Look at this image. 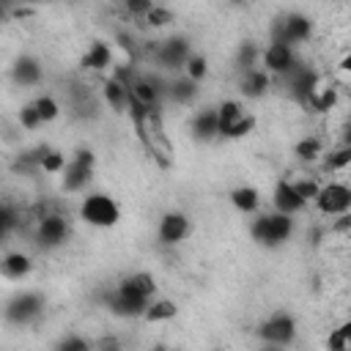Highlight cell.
Here are the masks:
<instances>
[{"instance_id":"1","label":"cell","mask_w":351,"mask_h":351,"mask_svg":"<svg viewBox=\"0 0 351 351\" xmlns=\"http://www.w3.org/2000/svg\"><path fill=\"white\" fill-rule=\"evenodd\" d=\"M296 233V217L291 214H282V211H258L252 214V222H250V236L255 244L266 247V250H280L285 247Z\"/></svg>"},{"instance_id":"2","label":"cell","mask_w":351,"mask_h":351,"mask_svg":"<svg viewBox=\"0 0 351 351\" xmlns=\"http://www.w3.org/2000/svg\"><path fill=\"white\" fill-rule=\"evenodd\" d=\"M80 219L90 228H115L121 222V206L107 192H85L80 200Z\"/></svg>"},{"instance_id":"3","label":"cell","mask_w":351,"mask_h":351,"mask_svg":"<svg viewBox=\"0 0 351 351\" xmlns=\"http://www.w3.org/2000/svg\"><path fill=\"white\" fill-rule=\"evenodd\" d=\"M93 173H96V154L90 148H77L66 159V167L60 170V189L69 195L85 192L88 184L93 181Z\"/></svg>"},{"instance_id":"4","label":"cell","mask_w":351,"mask_h":351,"mask_svg":"<svg viewBox=\"0 0 351 351\" xmlns=\"http://www.w3.org/2000/svg\"><path fill=\"white\" fill-rule=\"evenodd\" d=\"M44 315V296L38 291H19L3 304V318L14 326H30Z\"/></svg>"},{"instance_id":"5","label":"cell","mask_w":351,"mask_h":351,"mask_svg":"<svg viewBox=\"0 0 351 351\" xmlns=\"http://www.w3.org/2000/svg\"><path fill=\"white\" fill-rule=\"evenodd\" d=\"M313 203H315L318 214H324L329 219L332 217H340V214H348L351 211V186L346 181L332 178V181H326V184L318 186Z\"/></svg>"},{"instance_id":"6","label":"cell","mask_w":351,"mask_h":351,"mask_svg":"<svg viewBox=\"0 0 351 351\" xmlns=\"http://www.w3.org/2000/svg\"><path fill=\"white\" fill-rule=\"evenodd\" d=\"M69 236H71V225H69V217L66 214H60V211H44L38 217L33 239H36V244L41 250H58V247H63L69 241Z\"/></svg>"},{"instance_id":"7","label":"cell","mask_w":351,"mask_h":351,"mask_svg":"<svg viewBox=\"0 0 351 351\" xmlns=\"http://www.w3.org/2000/svg\"><path fill=\"white\" fill-rule=\"evenodd\" d=\"M255 332H258V337H261L266 346H277V348H282V346H291V343L296 340L299 326H296V318H293L291 313L277 310V313L266 315V318L258 324Z\"/></svg>"},{"instance_id":"8","label":"cell","mask_w":351,"mask_h":351,"mask_svg":"<svg viewBox=\"0 0 351 351\" xmlns=\"http://www.w3.org/2000/svg\"><path fill=\"white\" fill-rule=\"evenodd\" d=\"M310 36H313V19H310L307 14H302V11H288V14H282V16L274 22V27H271V38L285 41V44H291V47H299V44L310 41Z\"/></svg>"},{"instance_id":"9","label":"cell","mask_w":351,"mask_h":351,"mask_svg":"<svg viewBox=\"0 0 351 351\" xmlns=\"http://www.w3.org/2000/svg\"><path fill=\"white\" fill-rule=\"evenodd\" d=\"M296 63H299L296 47H291V44H285V41L271 38V41L261 49V69H266V71L271 74V80H282Z\"/></svg>"},{"instance_id":"10","label":"cell","mask_w":351,"mask_h":351,"mask_svg":"<svg viewBox=\"0 0 351 351\" xmlns=\"http://www.w3.org/2000/svg\"><path fill=\"white\" fill-rule=\"evenodd\" d=\"M192 55V44L186 36H167L154 47V63L162 71H178L184 69L186 58Z\"/></svg>"},{"instance_id":"11","label":"cell","mask_w":351,"mask_h":351,"mask_svg":"<svg viewBox=\"0 0 351 351\" xmlns=\"http://www.w3.org/2000/svg\"><path fill=\"white\" fill-rule=\"evenodd\" d=\"M282 82H285V88H288V93L304 107L307 104V99L315 93V88L321 85V74L315 71V69H310V66H304L302 60L282 77Z\"/></svg>"},{"instance_id":"12","label":"cell","mask_w":351,"mask_h":351,"mask_svg":"<svg viewBox=\"0 0 351 351\" xmlns=\"http://www.w3.org/2000/svg\"><path fill=\"white\" fill-rule=\"evenodd\" d=\"M189 233H192V219H189V214L173 208V211H165V214L159 217V225H156V239H159V244L176 247V244L186 241Z\"/></svg>"},{"instance_id":"13","label":"cell","mask_w":351,"mask_h":351,"mask_svg":"<svg viewBox=\"0 0 351 351\" xmlns=\"http://www.w3.org/2000/svg\"><path fill=\"white\" fill-rule=\"evenodd\" d=\"M148 302L151 299L137 296V293H129V291H123V288L115 285L110 291V296H107V310L112 315H118V318H140L143 310L148 307Z\"/></svg>"},{"instance_id":"14","label":"cell","mask_w":351,"mask_h":351,"mask_svg":"<svg viewBox=\"0 0 351 351\" xmlns=\"http://www.w3.org/2000/svg\"><path fill=\"white\" fill-rule=\"evenodd\" d=\"M271 74L266 71V69H261V66H255V69H247V71H241V77H239V93L244 96V99H250V101H258V99H263L266 93H269V88H271Z\"/></svg>"},{"instance_id":"15","label":"cell","mask_w":351,"mask_h":351,"mask_svg":"<svg viewBox=\"0 0 351 351\" xmlns=\"http://www.w3.org/2000/svg\"><path fill=\"white\" fill-rule=\"evenodd\" d=\"M271 208L296 217V214H302V211L307 208V203L299 197V192L293 189V184H291L288 178H280V181L274 184V189H271Z\"/></svg>"},{"instance_id":"16","label":"cell","mask_w":351,"mask_h":351,"mask_svg":"<svg viewBox=\"0 0 351 351\" xmlns=\"http://www.w3.org/2000/svg\"><path fill=\"white\" fill-rule=\"evenodd\" d=\"M41 77H44V69L36 55H19L11 66V82L19 88H33L41 82Z\"/></svg>"},{"instance_id":"17","label":"cell","mask_w":351,"mask_h":351,"mask_svg":"<svg viewBox=\"0 0 351 351\" xmlns=\"http://www.w3.org/2000/svg\"><path fill=\"white\" fill-rule=\"evenodd\" d=\"M110 66H112V47L107 41H93L85 49V55L80 58V69L82 71L104 74V71H110Z\"/></svg>"},{"instance_id":"18","label":"cell","mask_w":351,"mask_h":351,"mask_svg":"<svg viewBox=\"0 0 351 351\" xmlns=\"http://www.w3.org/2000/svg\"><path fill=\"white\" fill-rule=\"evenodd\" d=\"M189 132L197 143H211L219 137V123H217V110L214 107H200L195 115H192V123H189Z\"/></svg>"},{"instance_id":"19","label":"cell","mask_w":351,"mask_h":351,"mask_svg":"<svg viewBox=\"0 0 351 351\" xmlns=\"http://www.w3.org/2000/svg\"><path fill=\"white\" fill-rule=\"evenodd\" d=\"M228 200L230 206L239 211V214H258L261 211V192L258 186L252 184H239L228 192Z\"/></svg>"},{"instance_id":"20","label":"cell","mask_w":351,"mask_h":351,"mask_svg":"<svg viewBox=\"0 0 351 351\" xmlns=\"http://www.w3.org/2000/svg\"><path fill=\"white\" fill-rule=\"evenodd\" d=\"M0 271L5 280H25L33 271V258L22 250H11L0 258Z\"/></svg>"},{"instance_id":"21","label":"cell","mask_w":351,"mask_h":351,"mask_svg":"<svg viewBox=\"0 0 351 351\" xmlns=\"http://www.w3.org/2000/svg\"><path fill=\"white\" fill-rule=\"evenodd\" d=\"M197 90H200V85L195 80H189L186 74L173 77L170 82H165V96L173 99L176 104H192L197 99Z\"/></svg>"},{"instance_id":"22","label":"cell","mask_w":351,"mask_h":351,"mask_svg":"<svg viewBox=\"0 0 351 351\" xmlns=\"http://www.w3.org/2000/svg\"><path fill=\"white\" fill-rule=\"evenodd\" d=\"M118 288L137 293V296H145V299H154L156 296V277L151 271H132L118 282Z\"/></svg>"},{"instance_id":"23","label":"cell","mask_w":351,"mask_h":351,"mask_svg":"<svg viewBox=\"0 0 351 351\" xmlns=\"http://www.w3.org/2000/svg\"><path fill=\"white\" fill-rule=\"evenodd\" d=\"M101 99L107 101V107L112 112H126V101H129V88L123 82H118L112 74L101 82Z\"/></svg>"},{"instance_id":"24","label":"cell","mask_w":351,"mask_h":351,"mask_svg":"<svg viewBox=\"0 0 351 351\" xmlns=\"http://www.w3.org/2000/svg\"><path fill=\"white\" fill-rule=\"evenodd\" d=\"M178 315V304L173 302V299H165V296H154L151 302H148V307L143 310V321H148V324H162V321H173Z\"/></svg>"},{"instance_id":"25","label":"cell","mask_w":351,"mask_h":351,"mask_svg":"<svg viewBox=\"0 0 351 351\" xmlns=\"http://www.w3.org/2000/svg\"><path fill=\"white\" fill-rule=\"evenodd\" d=\"M337 101H340V88L337 85H318L304 107L313 110V112H332L337 107Z\"/></svg>"},{"instance_id":"26","label":"cell","mask_w":351,"mask_h":351,"mask_svg":"<svg viewBox=\"0 0 351 351\" xmlns=\"http://www.w3.org/2000/svg\"><path fill=\"white\" fill-rule=\"evenodd\" d=\"M324 151H326V148H324V140L315 137V134H307V137L296 140V145H293L296 159H299V162H307V165L318 162V159L324 156Z\"/></svg>"},{"instance_id":"27","label":"cell","mask_w":351,"mask_h":351,"mask_svg":"<svg viewBox=\"0 0 351 351\" xmlns=\"http://www.w3.org/2000/svg\"><path fill=\"white\" fill-rule=\"evenodd\" d=\"M255 123H258V118H255L252 112H244V115L236 118L233 123L222 126V129H219V137H222V140H241V137H247V134L255 132Z\"/></svg>"},{"instance_id":"28","label":"cell","mask_w":351,"mask_h":351,"mask_svg":"<svg viewBox=\"0 0 351 351\" xmlns=\"http://www.w3.org/2000/svg\"><path fill=\"white\" fill-rule=\"evenodd\" d=\"M324 167H326V173H346L348 170V165H351V145L348 143H343V145H337V148H332L329 154L324 151Z\"/></svg>"},{"instance_id":"29","label":"cell","mask_w":351,"mask_h":351,"mask_svg":"<svg viewBox=\"0 0 351 351\" xmlns=\"http://www.w3.org/2000/svg\"><path fill=\"white\" fill-rule=\"evenodd\" d=\"M36 154H38V170L49 176H60V170L66 167V154L58 148H36Z\"/></svg>"},{"instance_id":"30","label":"cell","mask_w":351,"mask_h":351,"mask_svg":"<svg viewBox=\"0 0 351 351\" xmlns=\"http://www.w3.org/2000/svg\"><path fill=\"white\" fill-rule=\"evenodd\" d=\"M33 107H36V112H38L41 123H52V121H58V118H60V101H58L55 96H49V93L36 96V99H33Z\"/></svg>"},{"instance_id":"31","label":"cell","mask_w":351,"mask_h":351,"mask_svg":"<svg viewBox=\"0 0 351 351\" xmlns=\"http://www.w3.org/2000/svg\"><path fill=\"white\" fill-rule=\"evenodd\" d=\"M236 66H239L241 71L261 66V47H258L255 41H241L239 49H236Z\"/></svg>"},{"instance_id":"32","label":"cell","mask_w":351,"mask_h":351,"mask_svg":"<svg viewBox=\"0 0 351 351\" xmlns=\"http://www.w3.org/2000/svg\"><path fill=\"white\" fill-rule=\"evenodd\" d=\"M217 123H219V129L222 126H228V123H233L236 118H241L247 110H244V104L239 101V99H222L217 107Z\"/></svg>"},{"instance_id":"33","label":"cell","mask_w":351,"mask_h":351,"mask_svg":"<svg viewBox=\"0 0 351 351\" xmlns=\"http://www.w3.org/2000/svg\"><path fill=\"white\" fill-rule=\"evenodd\" d=\"M184 74L200 85V82L208 77V58H206L203 52H192V55L186 58V63H184Z\"/></svg>"},{"instance_id":"34","label":"cell","mask_w":351,"mask_h":351,"mask_svg":"<svg viewBox=\"0 0 351 351\" xmlns=\"http://www.w3.org/2000/svg\"><path fill=\"white\" fill-rule=\"evenodd\" d=\"M143 22H145L148 27L159 30V27H167V25H173V22H176V14H173L167 5H159V3H154V8H148V14L143 16Z\"/></svg>"},{"instance_id":"35","label":"cell","mask_w":351,"mask_h":351,"mask_svg":"<svg viewBox=\"0 0 351 351\" xmlns=\"http://www.w3.org/2000/svg\"><path fill=\"white\" fill-rule=\"evenodd\" d=\"M326 346H329V351H348L351 348V324L346 321L337 329H332Z\"/></svg>"},{"instance_id":"36","label":"cell","mask_w":351,"mask_h":351,"mask_svg":"<svg viewBox=\"0 0 351 351\" xmlns=\"http://www.w3.org/2000/svg\"><path fill=\"white\" fill-rule=\"evenodd\" d=\"M16 225H19V214H16V208L0 200V241L8 239V236L16 230Z\"/></svg>"},{"instance_id":"37","label":"cell","mask_w":351,"mask_h":351,"mask_svg":"<svg viewBox=\"0 0 351 351\" xmlns=\"http://www.w3.org/2000/svg\"><path fill=\"white\" fill-rule=\"evenodd\" d=\"M291 184H293V189L299 192V197H302L304 203H313V197H315V192H318V186H321V181H315L313 176H302V178H293Z\"/></svg>"},{"instance_id":"38","label":"cell","mask_w":351,"mask_h":351,"mask_svg":"<svg viewBox=\"0 0 351 351\" xmlns=\"http://www.w3.org/2000/svg\"><path fill=\"white\" fill-rule=\"evenodd\" d=\"M19 126H22L25 132H36L38 126H44L41 118H38V112H36V107H33V101L22 104V110H19Z\"/></svg>"},{"instance_id":"39","label":"cell","mask_w":351,"mask_h":351,"mask_svg":"<svg viewBox=\"0 0 351 351\" xmlns=\"http://www.w3.org/2000/svg\"><path fill=\"white\" fill-rule=\"evenodd\" d=\"M55 346H58L60 351H88L93 343H90L88 337H82V335H66V337H60Z\"/></svg>"},{"instance_id":"40","label":"cell","mask_w":351,"mask_h":351,"mask_svg":"<svg viewBox=\"0 0 351 351\" xmlns=\"http://www.w3.org/2000/svg\"><path fill=\"white\" fill-rule=\"evenodd\" d=\"M154 3L156 0H121V5L126 8V14L129 16H140V19L148 14V8H154Z\"/></svg>"},{"instance_id":"41","label":"cell","mask_w":351,"mask_h":351,"mask_svg":"<svg viewBox=\"0 0 351 351\" xmlns=\"http://www.w3.org/2000/svg\"><path fill=\"white\" fill-rule=\"evenodd\" d=\"M11 3H14V0H0V16H5V11H8Z\"/></svg>"},{"instance_id":"42","label":"cell","mask_w":351,"mask_h":351,"mask_svg":"<svg viewBox=\"0 0 351 351\" xmlns=\"http://www.w3.org/2000/svg\"><path fill=\"white\" fill-rule=\"evenodd\" d=\"M14 3H38V0H14Z\"/></svg>"},{"instance_id":"43","label":"cell","mask_w":351,"mask_h":351,"mask_svg":"<svg viewBox=\"0 0 351 351\" xmlns=\"http://www.w3.org/2000/svg\"><path fill=\"white\" fill-rule=\"evenodd\" d=\"M230 3H244V0H230Z\"/></svg>"}]
</instances>
